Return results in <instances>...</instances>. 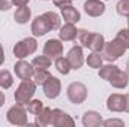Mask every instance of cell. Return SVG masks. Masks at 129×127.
<instances>
[{
    "mask_svg": "<svg viewBox=\"0 0 129 127\" xmlns=\"http://www.w3.org/2000/svg\"><path fill=\"white\" fill-rule=\"evenodd\" d=\"M60 29V17L54 12H45L39 17H36L32 23L33 36H44L48 32L59 30Z\"/></svg>",
    "mask_w": 129,
    "mask_h": 127,
    "instance_id": "cell-1",
    "label": "cell"
},
{
    "mask_svg": "<svg viewBox=\"0 0 129 127\" xmlns=\"http://www.w3.org/2000/svg\"><path fill=\"white\" fill-rule=\"evenodd\" d=\"M125 51H126L125 43H123L119 37H116V39H113L111 42H105L104 49L101 51V52H102L101 55H102V58L107 60V61H116L117 58H120V57L125 54Z\"/></svg>",
    "mask_w": 129,
    "mask_h": 127,
    "instance_id": "cell-2",
    "label": "cell"
},
{
    "mask_svg": "<svg viewBox=\"0 0 129 127\" xmlns=\"http://www.w3.org/2000/svg\"><path fill=\"white\" fill-rule=\"evenodd\" d=\"M35 91H36V82H33L30 79L23 81V82L17 87V91H15V94H14L15 103L27 105V103L32 100Z\"/></svg>",
    "mask_w": 129,
    "mask_h": 127,
    "instance_id": "cell-3",
    "label": "cell"
},
{
    "mask_svg": "<svg viewBox=\"0 0 129 127\" xmlns=\"http://www.w3.org/2000/svg\"><path fill=\"white\" fill-rule=\"evenodd\" d=\"M66 94L71 103L74 105H81L86 99H87V87L83 84V82H72L68 90H66Z\"/></svg>",
    "mask_w": 129,
    "mask_h": 127,
    "instance_id": "cell-4",
    "label": "cell"
},
{
    "mask_svg": "<svg viewBox=\"0 0 129 127\" xmlns=\"http://www.w3.org/2000/svg\"><path fill=\"white\" fill-rule=\"evenodd\" d=\"M6 118L14 126H26L27 124V112L24 109V105L15 103L12 108H9V111L6 114Z\"/></svg>",
    "mask_w": 129,
    "mask_h": 127,
    "instance_id": "cell-5",
    "label": "cell"
},
{
    "mask_svg": "<svg viewBox=\"0 0 129 127\" xmlns=\"http://www.w3.org/2000/svg\"><path fill=\"white\" fill-rule=\"evenodd\" d=\"M38 49V42L35 37H26L23 40H20L18 43H15L14 46V54L17 58H24L29 54H33Z\"/></svg>",
    "mask_w": 129,
    "mask_h": 127,
    "instance_id": "cell-6",
    "label": "cell"
},
{
    "mask_svg": "<svg viewBox=\"0 0 129 127\" xmlns=\"http://www.w3.org/2000/svg\"><path fill=\"white\" fill-rule=\"evenodd\" d=\"M42 90H44V94L47 96L48 99H56L57 96L60 94V91H62V82H60L59 78L51 75L42 84Z\"/></svg>",
    "mask_w": 129,
    "mask_h": 127,
    "instance_id": "cell-7",
    "label": "cell"
},
{
    "mask_svg": "<svg viewBox=\"0 0 129 127\" xmlns=\"http://www.w3.org/2000/svg\"><path fill=\"white\" fill-rule=\"evenodd\" d=\"M63 54V43L59 40V39H50L45 42L44 45V55L56 60L59 57H62Z\"/></svg>",
    "mask_w": 129,
    "mask_h": 127,
    "instance_id": "cell-8",
    "label": "cell"
},
{
    "mask_svg": "<svg viewBox=\"0 0 129 127\" xmlns=\"http://www.w3.org/2000/svg\"><path fill=\"white\" fill-rule=\"evenodd\" d=\"M68 61L71 64V69H75L78 70L83 63H84V55H83V46L81 45H74L69 51H68V55H66Z\"/></svg>",
    "mask_w": 129,
    "mask_h": 127,
    "instance_id": "cell-9",
    "label": "cell"
},
{
    "mask_svg": "<svg viewBox=\"0 0 129 127\" xmlns=\"http://www.w3.org/2000/svg\"><path fill=\"white\" fill-rule=\"evenodd\" d=\"M14 72H15L17 78H20L21 81H26V79H32L33 73H35V67L32 63H27L23 58H20V61H17L14 66Z\"/></svg>",
    "mask_w": 129,
    "mask_h": 127,
    "instance_id": "cell-10",
    "label": "cell"
},
{
    "mask_svg": "<svg viewBox=\"0 0 129 127\" xmlns=\"http://www.w3.org/2000/svg\"><path fill=\"white\" fill-rule=\"evenodd\" d=\"M125 105H126V96L119 94V93L108 96L107 109L110 112H123L125 111Z\"/></svg>",
    "mask_w": 129,
    "mask_h": 127,
    "instance_id": "cell-11",
    "label": "cell"
},
{
    "mask_svg": "<svg viewBox=\"0 0 129 127\" xmlns=\"http://www.w3.org/2000/svg\"><path fill=\"white\" fill-rule=\"evenodd\" d=\"M84 11L89 17H101L105 12V5L101 0H87L84 3Z\"/></svg>",
    "mask_w": 129,
    "mask_h": 127,
    "instance_id": "cell-12",
    "label": "cell"
},
{
    "mask_svg": "<svg viewBox=\"0 0 129 127\" xmlns=\"http://www.w3.org/2000/svg\"><path fill=\"white\" fill-rule=\"evenodd\" d=\"M54 121V109L51 108H42L39 114H36V120H35V124L41 127L50 126L53 124Z\"/></svg>",
    "mask_w": 129,
    "mask_h": 127,
    "instance_id": "cell-13",
    "label": "cell"
},
{
    "mask_svg": "<svg viewBox=\"0 0 129 127\" xmlns=\"http://www.w3.org/2000/svg\"><path fill=\"white\" fill-rule=\"evenodd\" d=\"M108 82L114 87V88H126L128 87V82H129V75L128 72H123L120 69H117L113 76L108 79Z\"/></svg>",
    "mask_w": 129,
    "mask_h": 127,
    "instance_id": "cell-14",
    "label": "cell"
},
{
    "mask_svg": "<svg viewBox=\"0 0 129 127\" xmlns=\"http://www.w3.org/2000/svg\"><path fill=\"white\" fill-rule=\"evenodd\" d=\"M53 126L54 127H74L75 126V121L66 112L60 111V109H54V121H53Z\"/></svg>",
    "mask_w": 129,
    "mask_h": 127,
    "instance_id": "cell-15",
    "label": "cell"
},
{
    "mask_svg": "<svg viewBox=\"0 0 129 127\" xmlns=\"http://www.w3.org/2000/svg\"><path fill=\"white\" fill-rule=\"evenodd\" d=\"M102 124V117L96 111H87L83 115V126L84 127H98Z\"/></svg>",
    "mask_w": 129,
    "mask_h": 127,
    "instance_id": "cell-16",
    "label": "cell"
},
{
    "mask_svg": "<svg viewBox=\"0 0 129 127\" xmlns=\"http://www.w3.org/2000/svg\"><path fill=\"white\" fill-rule=\"evenodd\" d=\"M62 17L66 23H71V24H75L81 20V15L80 12L72 6V5H68V6H63L62 8Z\"/></svg>",
    "mask_w": 129,
    "mask_h": 127,
    "instance_id": "cell-17",
    "label": "cell"
},
{
    "mask_svg": "<svg viewBox=\"0 0 129 127\" xmlns=\"http://www.w3.org/2000/svg\"><path fill=\"white\" fill-rule=\"evenodd\" d=\"M60 32V39L64 40V42H71V40H75L77 39V34H78V30H77V27L74 26V24H71V23H66L63 27H60L59 29Z\"/></svg>",
    "mask_w": 129,
    "mask_h": 127,
    "instance_id": "cell-18",
    "label": "cell"
},
{
    "mask_svg": "<svg viewBox=\"0 0 129 127\" xmlns=\"http://www.w3.org/2000/svg\"><path fill=\"white\" fill-rule=\"evenodd\" d=\"M104 45H105V39H104L102 34H99V33H90V39H89V45H87L89 49L101 52L104 49Z\"/></svg>",
    "mask_w": 129,
    "mask_h": 127,
    "instance_id": "cell-19",
    "label": "cell"
},
{
    "mask_svg": "<svg viewBox=\"0 0 129 127\" xmlns=\"http://www.w3.org/2000/svg\"><path fill=\"white\" fill-rule=\"evenodd\" d=\"M30 17H32V11H30L27 6L18 8L17 12L14 14V18H15V21H17L18 24H26V23H29Z\"/></svg>",
    "mask_w": 129,
    "mask_h": 127,
    "instance_id": "cell-20",
    "label": "cell"
},
{
    "mask_svg": "<svg viewBox=\"0 0 129 127\" xmlns=\"http://www.w3.org/2000/svg\"><path fill=\"white\" fill-rule=\"evenodd\" d=\"M87 64H89V67H92V69H99L102 63H104V58H102V55H101V52H96V51H92V54H89V57H87Z\"/></svg>",
    "mask_w": 129,
    "mask_h": 127,
    "instance_id": "cell-21",
    "label": "cell"
},
{
    "mask_svg": "<svg viewBox=\"0 0 129 127\" xmlns=\"http://www.w3.org/2000/svg\"><path fill=\"white\" fill-rule=\"evenodd\" d=\"M12 84H14V78H12L11 72L6 69H2L0 70V87L6 90V88H11Z\"/></svg>",
    "mask_w": 129,
    "mask_h": 127,
    "instance_id": "cell-22",
    "label": "cell"
},
{
    "mask_svg": "<svg viewBox=\"0 0 129 127\" xmlns=\"http://www.w3.org/2000/svg\"><path fill=\"white\" fill-rule=\"evenodd\" d=\"M54 66H56L57 72H60L62 75H68V73L71 72V64H69V61H68L66 57H59V58H56V60H54Z\"/></svg>",
    "mask_w": 129,
    "mask_h": 127,
    "instance_id": "cell-23",
    "label": "cell"
},
{
    "mask_svg": "<svg viewBox=\"0 0 129 127\" xmlns=\"http://www.w3.org/2000/svg\"><path fill=\"white\" fill-rule=\"evenodd\" d=\"M117 69H119V67L114 66V64H105V66H101V67H99V78L108 81Z\"/></svg>",
    "mask_w": 129,
    "mask_h": 127,
    "instance_id": "cell-24",
    "label": "cell"
},
{
    "mask_svg": "<svg viewBox=\"0 0 129 127\" xmlns=\"http://www.w3.org/2000/svg\"><path fill=\"white\" fill-rule=\"evenodd\" d=\"M32 64L35 69H48V67H51V58L47 55H38L33 58Z\"/></svg>",
    "mask_w": 129,
    "mask_h": 127,
    "instance_id": "cell-25",
    "label": "cell"
},
{
    "mask_svg": "<svg viewBox=\"0 0 129 127\" xmlns=\"http://www.w3.org/2000/svg\"><path fill=\"white\" fill-rule=\"evenodd\" d=\"M51 76V73L48 72V69H35V73H33V78H35V82L42 85L48 78Z\"/></svg>",
    "mask_w": 129,
    "mask_h": 127,
    "instance_id": "cell-26",
    "label": "cell"
},
{
    "mask_svg": "<svg viewBox=\"0 0 129 127\" xmlns=\"http://www.w3.org/2000/svg\"><path fill=\"white\" fill-rule=\"evenodd\" d=\"M116 11L122 17H129V0H119L116 5Z\"/></svg>",
    "mask_w": 129,
    "mask_h": 127,
    "instance_id": "cell-27",
    "label": "cell"
},
{
    "mask_svg": "<svg viewBox=\"0 0 129 127\" xmlns=\"http://www.w3.org/2000/svg\"><path fill=\"white\" fill-rule=\"evenodd\" d=\"M27 108H29V112H30L32 115H36V114H39L41 109L44 108V103H42L41 100L35 99V100H30V102L27 103Z\"/></svg>",
    "mask_w": 129,
    "mask_h": 127,
    "instance_id": "cell-28",
    "label": "cell"
},
{
    "mask_svg": "<svg viewBox=\"0 0 129 127\" xmlns=\"http://www.w3.org/2000/svg\"><path fill=\"white\" fill-rule=\"evenodd\" d=\"M77 37H78V42L81 43V46H86V48H87V45H89V39H90V32L81 29V30H78Z\"/></svg>",
    "mask_w": 129,
    "mask_h": 127,
    "instance_id": "cell-29",
    "label": "cell"
},
{
    "mask_svg": "<svg viewBox=\"0 0 129 127\" xmlns=\"http://www.w3.org/2000/svg\"><path fill=\"white\" fill-rule=\"evenodd\" d=\"M116 37H119V39L125 43L126 49H129V27H128V29H122L120 32L117 33V36H116Z\"/></svg>",
    "mask_w": 129,
    "mask_h": 127,
    "instance_id": "cell-30",
    "label": "cell"
},
{
    "mask_svg": "<svg viewBox=\"0 0 129 127\" xmlns=\"http://www.w3.org/2000/svg\"><path fill=\"white\" fill-rule=\"evenodd\" d=\"M102 124H104L105 127H111V126L123 127V126H125V123H123L122 120H105V121H102Z\"/></svg>",
    "mask_w": 129,
    "mask_h": 127,
    "instance_id": "cell-31",
    "label": "cell"
},
{
    "mask_svg": "<svg viewBox=\"0 0 129 127\" xmlns=\"http://www.w3.org/2000/svg\"><path fill=\"white\" fill-rule=\"evenodd\" d=\"M12 5H14L12 0H0V11H9Z\"/></svg>",
    "mask_w": 129,
    "mask_h": 127,
    "instance_id": "cell-32",
    "label": "cell"
},
{
    "mask_svg": "<svg viewBox=\"0 0 129 127\" xmlns=\"http://www.w3.org/2000/svg\"><path fill=\"white\" fill-rule=\"evenodd\" d=\"M53 3L57 6V8H63V6H68V5H71L72 3V0H53Z\"/></svg>",
    "mask_w": 129,
    "mask_h": 127,
    "instance_id": "cell-33",
    "label": "cell"
},
{
    "mask_svg": "<svg viewBox=\"0 0 129 127\" xmlns=\"http://www.w3.org/2000/svg\"><path fill=\"white\" fill-rule=\"evenodd\" d=\"M12 2H14V5H15V6L21 8V6H27V3H29L30 0H12Z\"/></svg>",
    "mask_w": 129,
    "mask_h": 127,
    "instance_id": "cell-34",
    "label": "cell"
},
{
    "mask_svg": "<svg viewBox=\"0 0 129 127\" xmlns=\"http://www.w3.org/2000/svg\"><path fill=\"white\" fill-rule=\"evenodd\" d=\"M5 63V51H3V46L0 43V66Z\"/></svg>",
    "mask_w": 129,
    "mask_h": 127,
    "instance_id": "cell-35",
    "label": "cell"
},
{
    "mask_svg": "<svg viewBox=\"0 0 129 127\" xmlns=\"http://www.w3.org/2000/svg\"><path fill=\"white\" fill-rule=\"evenodd\" d=\"M5 102H6V97H5V93L3 91H0V108L5 105Z\"/></svg>",
    "mask_w": 129,
    "mask_h": 127,
    "instance_id": "cell-36",
    "label": "cell"
},
{
    "mask_svg": "<svg viewBox=\"0 0 129 127\" xmlns=\"http://www.w3.org/2000/svg\"><path fill=\"white\" fill-rule=\"evenodd\" d=\"M125 111L129 112V94H126V105H125Z\"/></svg>",
    "mask_w": 129,
    "mask_h": 127,
    "instance_id": "cell-37",
    "label": "cell"
},
{
    "mask_svg": "<svg viewBox=\"0 0 129 127\" xmlns=\"http://www.w3.org/2000/svg\"><path fill=\"white\" fill-rule=\"evenodd\" d=\"M128 75H129V63H128Z\"/></svg>",
    "mask_w": 129,
    "mask_h": 127,
    "instance_id": "cell-38",
    "label": "cell"
},
{
    "mask_svg": "<svg viewBox=\"0 0 129 127\" xmlns=\"http://www.w3.org/2000/svg\"><path fill=\"white\" fill-rule=\"evenodd\" d=\"M128 27H129V17H128Z\"/></svg>",
    "mask_w": 129,
    "mask_h": 127,
    "instance_id": "cell-39",
    "label": "cell"
},
{
    "mask_svg": "<svg viewBox=\"0 0 129 127\" xmlns=\"http://www.w3.org/2000/svg\"><path fill=\"white\" fill-rule=\"evenodd\" d=\"M72 2H74V0H72Z\"/></svg>",
    "mask_w": 129,
    "mask_h": 127,
    "instance_id": "cell-40",
    "label": "cell"
}]
</instances>
